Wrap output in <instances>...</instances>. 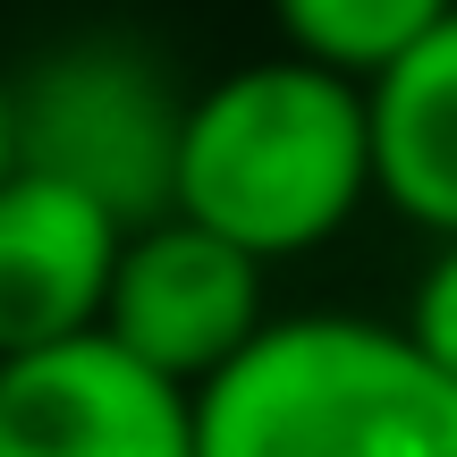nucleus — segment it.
Segmentation results:
<instances>
[{
  "label": "nucleus",
  "instance_id": "9d476101",
  "mask_svg": "<svg viewBox=\"0 0 457 457\" xmlns=\"http://www.w3.org/2000/svg\"><path fill=\"white\" fill-rule=\"evenodd\" d=\"M0 179H9V60H0Z\"/></svg>",
  "mask_w": 457,
  "mask_h": 457
},
{
  "label": "nucleus",
  "instance_id": "423d86ee",
  "mask_svg": "<svg viewBox=\"0 0 457 457\" xmlns=\"http://www.w3.org/2000/svg\"><path fill=\"white\" fill-rule=\"evenodd\" d=\"M119 237L128 228L94 195L34 179V170H9L0 179V356L102 330Z\"/></svg>",
  "mask_w": 457,
  "mask_h": 457
},
{
  "label": "nucleus",
  "instance_id": "6e6552de",
  "mask_svg": "<svg viewBox=\"0 0 457 457\" xmlns=\"http://www.w3.org/2000/svg\"><path fill=\"white\" fill-rule=\"evenodd\" d=\"M457 0H271V26L296 60L373 85L407 43H424Z\"/></svg>",
  "mask_w": 457,
  "mask_h": 457
},
{
  "label": "nucleus",
  "instance_id": "39448f33",
  "mask_svg": "<svg viewBox=\"0 0 457 457\" xmlns=\"http://www.w3.org/2000/svg\"><path fill=\"white\" fill-rule=\"evenodd\" d=\"M0 457H195V390L102 330L26 347L0 356Z\"/></svg>",
  "mask_w": 457,
  "mask_h": 457
},
{
  "label": "nucleus",
  "instance_id": "f257e3e1",
  "mask_svg": "<svg viewBox=\"0 0 457 457\" xmlns=\"http://www.w3.org/2000/svg\"><path fill=\"white\" fill-rule=\"evenodd\" d=\"M364 195H373V128H364L356 77L279 51V60L228 68L187 102L170 212L220 228L228 245L262 262L305 254L339 237Z\"/></svg>",
  "mask_w": 457,
  "mask_h": 457
},
{
  "label": "nucleus",
  "instance_id": "20e7f679",
  "mask_svg": "<svg viewBox=\"0 0 457 457\" xmlns=\"http://www.w3.org/2000/svg\"><path fill=\"white\" fill-rule=\"evenodd\" d=\"M262 322H271L262 313V254L228 245L220 228L162 212L119 237L102 339H119L136 364L170 373L179 390H204L228 356H245Z\"/></svg>",
  "mask_w": 457,
  "mask_h": 457
},
{
  "label": "nucleus",
  "instance_id": "0eeeda50",
  "mask_svg": "<svg viewBox=\"0 0 457 457\" xmlns=\"http://www.w3.org/2000/svg\"><path fill=\"white\" fill-rule=\"evenodd\" d=\"M373 195L432 237H457V9L364 85Z\"/></svg>",
  "mask_w": 457,
  "mask_h": 457
},
{
  "label": "nucleus",
  "instance_id": "1a4fd4ad",
  "mask_svg": "<svg viewBox=\"0 0 457 457\" xmlns=\"http://www.w3.org/2000/svg\"><path fill=\"white\" fill-rule=\"evenodd\" d=\"M398 330L457 381V237H441V254H432L424 279L407 288V322H398Z\"/></svg>",
  "mask_w": 457,
  "mask_h": 457
},
{
  "label": "nucleus",
  "instance_id": "f03ea898",
  "mask_svg": "<svg viewBox=\"0 0 457 457\" xmlns=\"http://www.w3.org/2000/svg\"><path fill=\"white\" fill-rule=\"evenodd\" d=\"M195 457H457V381L398 322H262L195 390Z\"/></svg>",
  "mask_w": 457,
  "mask_h": 457
},
{
  "label": "nucleus",
  "instance_id": "7ed1b4c3",
  "mask_svg": "<svg viewBox=\"0 0 457 457\" xmlns=\"http://www.w3.org/2000/svg\"><path fill=\"white\" fill-rule=\"evenodd\" d=\"M179 77L136 34H68L9 68V170L94 195L119 228H145L179 204Z\"/></svg>",
  "mask_w": 457,
  "mask_h": 457
}]
</instances>
